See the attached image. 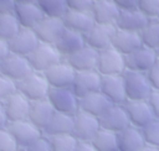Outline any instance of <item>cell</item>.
Instances as JSON below:
<instances>
[{
  "instance_id": "1",
  "label": "cell",
  "mask_w": 159,
  "mask_h": 151,
  "mask_svg": "<svg viewBox=\"0 0 159 151\" xmlns=\"http://www.w3.org/2000/svg\"><path fill=\"white\" fill-rule=\"evenodd\" d=\"M123 80L127 100H147L153 90L145 73L125 71Z\"/></svg>"
},
{
  "instance_id": "2",
  "label": "cell",
  "mask_w": 159,
  "mask_h": 151,
  "mask_svg": "<svg viewBox=\"0 0 159 151\" xmlns=\"http://www.w3.org/2000/svg\"><path fill=\"white\" fill-rule=\"evenodd\" d=\"M50 84L43 73L32 72L29 77L17 83V90L24 94L30 101L46 99L50 92Z\"/></svg>"
},
{
  "instance_id": "3",
  "label": "cell",
  "mask_w": 159,
  "mask_h": 151,
  "mask_svg": "<svg viewBox=\"0 0 159 151\" xmlns=\"http://www.w3.org/2000/svg\"><path fill=\"white\" fill-rule=\"evenodd\" d=\"M47 100L58 113L75 115L80 110V99L72 88H50Z\"/></svg>"
},
{
  "instance_id": "4",
  "label": "cell",
  "mask_w": 159,
  "mask_h": 151,
  "mask_svg": "<svg viewBox=\"0 0 159 151\" xmlns=\"http://www.w3.org/2000/svg\"><path fill=\"white\" fill-rule=\"evenodd\" d=\"M34 72V68L27 57L10 53L4 61L0 62V73L19 83Z\"/></svg>"
},
{
  "instance_id": "5",
  "label": "cell",
  "mask_w": 159,
  "mask_h": 151,
  "mask_svg": "<svg viewBox=\"0 0 159 151\" xmlns=\"http://www.w3.org/2000/svg\"><path fill=\"white\" fill-rule=\"evenodd\" d=\"M97 72L101 76H122L125 72V56L113 47L99 51Z\"/></svg>"
},
{
  "instance_id": "6",
  "label": "cell",
  "mask_w": 159,
  "mask_h": 151,
  "mask_svg": "<svg viewBox=\"0 0 159 151\" xmlns=\"http://www.w3.org/2000/svg\"><path fill=\"white\" fill-rule=\"evenodd\" d=\"M6 127L16 140L20 149H27L32 142H35L43 135V131L35 124H32L29 119L10 121L7 123Z\"/></svg>"
},
{
  "instance_id": "7",
  "label": "cell",
  "mask_w": 159,
  "mask_h": 151,
  "mask_svg": "<svg viewBox=\"0 0 159 151\" xmlns=\"http://www.w3.org/2000/svg\"><path fill=\"white\" fill-rule=\"evenodd\" d=\"M27 58H29L34 71L40 72V73H43L50 67H52L53 64H56L63 59V57L60 54V52L57 51L55 45L42 43V42H40V45L36 47V50Z\"/></svg>"
},
{
  "instance_id": "8",
  "label": "cell",
  "mask_w": 159,
  "mask_h": 151,
  "mask_svg": "<svg viewBox=\"0 0 159 151\" xmlns=\"http://www.w3.org/2000/svg\"><path fill=\"white\" fill-rule=\"evenodd\" d=\"M43 76L51 88H72L76 71L70 66L66 59H62L61 62L53 64L47 71H45Z\"/></svg>"
},
{
  "instance_id": "9",
  "label": "cell",
  "mask_w": 159,
  "mask_h": 151,
  "mask_svg": "<svg viewBox=\"0 0 159 151\" xmlns=\"http://www.w3.org/2000/svg\"><path fill=\"white\" fill-rule=\"evenodd\" d=\"M101 124L99 119L87 114L82 110H78L75 114V125H73V135L78 141L91 142L96 134L99 131Z\"/></svg>"
},
{
  "instance_id": "10",
  "label": "cell",
  "mask_w": 159,
  "mask_h": 151,
  "mask_svg": "<svg viewBox=\"0 0 159 151\" xmlns=\"http://www.w3.org/2000/svg\"><path fill=\"white\" fill-rule=\"evenodd\" d=\"M158 59L157 51L142 46L130 54L125 56V71L147 73Z\"/></svg>"
},
{
  "instance_id": "11",
  "label": "cell",
  "mask_w": 159,
  "mask_h": 151,
  "mask_svg": "<svg viewBox=\"0 0 159 151\" xmlns=\"http://www.w3.org/2000/svg\"><path fill=\"white\" fill-rule=\"evenodd\" d=\"M116 30H117L116 25L94 24V26L84 35L86 45L94 48L98 52L109 48L112 47V40Z\"/></svg>"
},
{
  "instance_id": "12",
  "label": "cell",
  "mask_w": 159,
  "mask_h": 151,
  "mask_svg": "<svg viewBox=\"0 0 159 151\" xmlns=\"http://www.w3.org/2000/svg\"><path fill=\"white\" fill-rule=\"evenodd\" d=\"M101 80H102V76L96 69L76 72V77L72 84V90L78 97V99H81L88 94L99 92Z\"/></svg>"
},
{
  "instance_id": "13",
  "label": "cell",
  "mask_w": 159,
  "mask_h": 151,
  "mask_svg": "<svg viewBox=\"0 0 159 151\" xmlns=\"http://www.w3.org/2000/svg\"><path fill=\"white\" fill-rule=\"evenodd\" d=\"M99 124L102 129L113 131L116 134L130 126V121L124 105H118V104H113L99 118Z\"/></svg>"
},
{
  "instance_id": "14",
  "label": "cell",
  "mask_w": 159,
  "mask_h": 151,
  "mask_svg": "<svg viewBox=\"0 0 159 151\" xmlns=\"http://www.w3.org/2000/svg\"><path fill=\"white\" fill-rule=\"evenodd\" d=\"M123 105L132 126L142 129L155 119L148 100H127Z\"/></svg>"
},
{
  "instance_id": "15",
  "label": "cell",
  "mask_w": 159,
  "mask_h": 151,
  "mask_svg": "<svg viewBox=\"0 0 159 151\" xmlns=\"http://www.w3.org/2000/svg\"><path fill=\"white\" fill-rule=\"evenodd\" d=\"M65 28L66 27H65L62 19L45 16L40 21V24L34 28V31H35L36 36L39 37L40 42L55 45L58 41V38L61 37Z\"/></svg>"
},
{
  "instance_id": "16",
  "label": "cell",
  "mask_w": 159,
  "mask_h": 151,
  "mask_svg": "<svg viewBox=\"0 0 159 151\" xmlns=\"http://www.w3.org/2000/svg\"><path fill=\"white\" fill-rule=\"evenodd\" d=\"M10 45V51L11 53L29 57L36 47L40 45V40L36 36L35 31L31 28H22L17 32V35L9 41Z\"/></svg>"
},
{
  "instance_id": "17",
  "label": "cell",
  "mask_w": 159,
  "mask_h": 151,
  "mask_svg": "<svg viewBox=\"0 0 159 151\" xmlns=\"http://www.w3.org/2000/svg\"><path fill=\"white\" fill-rule=\"evenodd\" d=\"M4 106L9 123L29 118L31 101L17 90L4 100Z\"/></svg>"
},
{
  "instance_id": "18",
  "label": "cell",
  "mask_w": 159,
  "mask_h": 151,
  "mask_svg": "<svg viewBox=\"0 0 159 151\" xmlns=\"http://www.w3.org/2000/svg\"><path fill=\"white\" fill-rule=\"evenodd\" d=\"M101 92L111 100L112 104L123 105L127 101L123 74L122 76H102Z\"/></svg>"
},
{
  "instance_id": "19",
  "label": "cell",
  "mask_w": 159,
  "mask_h": 151,
  "mask_svg": "<svg viewBox=\"0 0 159 151\" xmlns=\"http://www.w3.org/2000/svg\"><path fill=\"white\" fill-rule=\"evenodd\" d=\"M149 21L150 20L143 12H140L138 9H135V10H120L119 16H118L117 22H116V27L119 30L140 33L147 27Z\"/></svg>"
},
{
  "instance_id": "20",
  "label": "cell",
  "mask_w": 159,
  "mask_h": 151,
  "mask_svg": "<svg viewBox=\"0 0 159 151\" xmlns=\"http://www.w3.org/2000/svg\"><path fill=\"white\" fill-rule=\"evenodd\" d=\"M98 56L99 52L89 46H84L78 52L73 53L72 56L67 57L66 61L70 63V66L76 72H83V71H97V63H98Z\"/></svg>"
},
{
  "instance_id": "21",
  "label": "cell",
  "mask_w": 159,
  "mask_h": 151,
  "mask_svg": "<svg viewBox=\"0 0 159 151\" xmlns=\"http://www.w3.org/2000/svg\"><path fill=\"white\" fill-rule=\"evenodd\" d=\"M14 14L22 28H31V30H34L45 17L43 12L41 11V9L36 2L16 4Z\"/></svg>"
},
{
  "instance_id": "22",
  "label": "cell",
  "mask_w": 159,
  "mask_h": 151,
  "mask_svg": "<svg viewBox=\"0 0 159 151\" xmlns=\"http://www.w3.org/2000/svg\"><path fill=\"white\" fill-rule=\"evenodd\" d=\"M120 10L112 0L93 1L91 15L96 24L99 25H116Z\"/></svg>"
},
{
  "instance_id": "23",
  "label": "cell",
  "mask_w": 159,
  "mask_h": 151,
  "mask_svg": "<svg viewBox=\"0 0 159 151\" xmlns=\"http://www.w3.org/2000/svg\"><path fill=\"white\" fill-rule=\"evenodd\" d=\"M84 46H86L84 35L75 32V31H71L68 28H65V31L62 32L61 37L55 43V47L57 48L60 54L63 57V59H66L67 57H70L73 53L78 52Z\"/></svg>"
},
{
  "instance_id": "24",
  "label": "cell",
  "mask_w": 159,
  "mask_h": 151,
  "mask_svg": "<svg viewBox=\"0 0 159 151\" xmlns=\"http://www.w3.org/2000/svg\"><path fill=\"white\" fill-rule=\"evenodd\" d=\"M143 46L140 33L137 32H130V31H124L117 28L113 40H112V47L116 48L118 52H120L123 56H128L135 50L140 48Z\"/></svg>"
},
{
  "instance_id": "25",
  "label": "cell",
  "mask_w": 159,
  "mask_h": 151,
  "mask_svg": "<svg viewBox=\"0 0 159 151\" xmlns=\"http://www.w3.org/2000/svg\"><path fill=\"white\" fill-rule=\"evenodd\" d=\"M113 104L111 100L99 90L92 94H88L80 99V110L91 114L96 118H101Z\"/></svg>"
},
{
  "instance_id": "26",
  "label": "cell",
  "mask_w": 159,
  "mask_h": 151,
  "mask_svg": "<svg viewBox=\"0 0 159 151\" xmlns=\"http://www.w3.org/2000/svg\"><path fill=\"white\" fill-rule=\"evenodd\" d=\"M62 21L65 24V27L86 35L93 26H94V20L91 15V11H72L68 10L66 15L62 17Z\"/></svg>"
},
{
  "instance_id": "27",
  "label": "cell",
  "mask_w": 159,
  "mask_h": 151,
  "mask_svg": "<svg viewBox=\"0 0 159 151\" xmlns=\"http://www.w3.org/2000/svg\"><path fill=\"white\" fill-rule=\"evenodd\" d=\"M53 114H55V109L52 108V105L50 104V101L46 98L42 100L31 101L30 113H29L27 119L43 131L47 127V125L50 124Z\"/></svg>"
},
{
  "instance_id": "28",
  "label": "cell",
  "mask_w": 159,
  "mask_h": 151,
  "mask_svg": "<svg viewBox=\"0 0 159 151\" xmlns=\"http://www.w3.org/2000/svg\"><path fill=\"white\" fill-rule=\"evenodd\" d=\"M145 145L142 130L135 126H128L118 132V151H140Z\"/></svg>"
},
{
  "instance_id": "29",
  "label": "cell",
  "mask_w": 159,
  "mask_h": 151,
  "mask_svg": "<svg viewBox=\"0 0 159 151\" xmlns=\"http://www.w3.org/2000/svg\"><path fill=\"white\" fill-rule=\"evenodd\" d=\"M73 125H75V115L55 111L50 124L43 130V135L52 136V135L72 134L73 132Z\"/></svg>"
},
{
  "instance_id": "30",
  "label": "cell",
  "mask_w": 159,
  "mask_h": 151,
  "mask_svg": "<svg viewBox=\"0 0 159 151\" xmlns=\"http://www.w3.org/2000/svg\"><path fill=\"white\" fill-rule=\"evenodd\" d=\"M91 144L97 151H118V134L101 127Z\"/></svg>"
},
{
  "instance_id": "31",
  "label": "cell",
  "mask_w": 159,
  "mask_h": 151,
  "mask_svg": "<svg viewBox=\"0 0 159 151\" xmlns=\"http://www.w3.org/2000/svg\"><path fill=\"white\" fill-rule=\"evenodd\" d=\"M36 4L47 17L62 19L68 11L66 0H37Z\"/></svg>"
},
{
  "instance_id": "32",
  "label": "cell",
  "mask_w": 159,
  "mask_h": 151,
  "mask_svg": "<svg viewBox=\"0 0 159 151\" xmlns=\"http://www.w3.org/2000/svg\"><path fill=\"white\" fill-rule=\"evenodd\" d=\"M20 30L21 26L14 12L0 15V38L10 41L17 35Z\"/></svg>"
},
{
  "instance_id": "33",
  "label": "cell",
  "mask_w": 159,
  "mask_h": 151,
  "mask_svg": "<svg viewBox=\"0 0 159 151\" xmlns=\"http://www.w3.org/2000/svg\"><path fill=\"white\" fill-rule=\"evenodd\" d=\"M52 147V151H76L78 140L73 134H62L47 136Z\"/></svg>"
},
{
  "instance_id": "34",
  "label": "cell",
  "mask_w": 159,
  "mask_h": 151,
  "mask_svg": "<svg viewBox=\"0 0 159 151\" xmlns=\"http://www.w3.org/2000/svg\"><path fill=\"white\" fill-rule=\"evenodd\" d=\"M143 46L154 51L159 50V20H150L147 27L140 32Z\"/></svg>"
},
{
  "instance_id": "35",
  "label": "cell",
  "mask_w": 159,
  "mask_h": 151,
  "mask_svg": "<svg viewBox=\"0 0 159 151\" xmlns=\"http://www.w3.org/2000/svg\"><path fill=\"white\" fill-rule=\"evenodd\" d=\"M140 130H142V134H143V137L147 145L159 147V119L152 120L149 124H147Z\"/></svg>"
},
{
  "instance_id": "36",
  "label": "cell",
  "mask_w": 159,
  "mask_h": 151,
  "mask_svg": "<svg viewBox=\"0 0 159 151\" xmlns=\"http://www.w3.org/2000/svg\"><path fill=\"white\" fill-rule=\"evenodd\" d=\"M138 10L149 20L159 17V0H139Z\"/></svg>"
},
{
  "instance_id": "37",
  "label": "cell",
  "mask_w": 159,
  "mask_h": 151,
  "mask_svg": "<svg viewBox=\"0 0 159 151\" xmlns=\"http://www.w3.org/2000/svg\"><path fill=\"white\" fill-rule=\"evenodd\" d=\"M19 149L20 147L9 129L6 126L0 127V151H17Z\"/></svg>"
},
{
  "instance_id": "38",
  "label": "cell",
  "mask_w": 159,
  "mask_h": 151,
  "mask_svg": "<svg viewBox=\"0 0 159 151\" xmlns=\"http://www.w3.org/2000/svg\"><path fill=\"white\" fill-rule=\"evenodd\" d=\"M17 92V83L0 73V100H5Z\"/></svg>"
},
{
  "instance_id": "39",
  "label": "cell",
  "mask_w": 159,
  "mask_h": 151,
  "mask_svg": "<svg viewBox=\"0 0 159 151\" xmlns=\"http://www.w3.org/2000/svg\"><path fill=\"white\" fill-rule=\"evenodd\" d=\"M66 4L72 11H91L93 0H66Z\"/></svg>"
},
{
  "instance_id": "40",
  "label": "cell",
  "mask_w": 159,
  "mask_h": 151,
  "mask_svg": "<svg viewBox=\"0 0 159 151\" xmlns=\"http://www.w3.org/2000/svg\"><path fill=\"white\" fill-rule=\"evenodd\" d=\"M25 150L26 151H52V147H51L48 137L46 135H42L40 139H37Z\"/></svg>"
},
{
  "instance_id": "41",
  "label": "cell",
  "mask_w": 159,
  "mask_h": 151,
  "mask_svg": "<svg viewBox=\"0 0 159 151\" xmlns=\"http://www.w3.org/2000/svg\"><path fill=\"white\" fill-rule=\"evenodd\" d=\"M145 74H147V78L152 88L155 90H159V58L155 61V63L152 66V68Z\"/></svg>"
},
{
  "instance_id": "42",
  "label": "cell",
  "mask_w": 159,
  "mask_h": 151,
  "mask_svg": "<svg viewBox=\"0 0 159 151\" xmlns=\"http://www.w3.org/2000/svg\"><path fill=\"white\" fill-rule=\"evenodd\" d=\"M147 100L152 108V111H153L155 119H159V90L153 89Z\"/></svg>"
},
{
  "instance_id": "43",
  "label": "cell",
  "mask_w": 159,
  "mask_h": 151,
  "mask_svg": "<svg viewBox=\"0 0 159 151\" xmlns=\"http://www.w3.org/2000/svg\"><path fill=\"white\" fill-rule=\"evenodd\" d=\"M119 10H135L138 9L139 0H112Z\"/></svg>"
},
{
  "instance_id": "44",
  "label": "cell",
  "mask_w": 159,
  "mask_h": 151,
  "mask_svg": "<svg viewBox=\"0 0 159 151\" xmlns=\"http://www.w3.org/2000/svg\"><path fill=\"white\" fill-rule=\"evenodd\" d=\"M15 6H16L15 0H0V15L14 12Z\"/></svg>"
},
{
  "instance_id": "45",
  "label": "cell",
  "mask_w": 159,
  "mask_h": 151,
  "mask_svg": "<svg viewBox=\"0 0 159 151\" xmlns=\"http://www.w3.org/2000/svg\"><path fill=\"white\" fill-rule=\"evenodd\" d=\"M10 53H11V51H10L9 41L0 38V62H1V61H4V59H5Z\"/></svg>"
},
{
  "instance_id": "46",
  "label": "cell",
  "mask_w": 159,
  "mask_h": 151,
  "mask_svg": "<svg viewBox=\"0 0 159 151\" xmlns=\"http://www.w3.org/2000/svg\"><path fill=\"white\" fill-rule=\"evenodd\" d=\"M9 120L5 113V106H4V100H0V127H5L7 125Z\"/></svg>"
},
{
  "instance_id": "47",
  "label": "cell",
  "mask_w": 159,
  "mask_h": 151,
  "mask_svg": "<svg viewBox=\"0 0 159 151\" xmlns=\"http://www.w3.org/2000/svg\"><path fill=\"white\" fill-rule=\"evenodd\" d=\"M76 151H97L91 142H83V141H80L78 142V146L76 149Z\"/></svg>"
},
{
  "instance_id": "48",
  "label": "cell",
  "mask_w": 159,
  "mask_h": 151,
  "mask_svg": "<svg viewBox=\"0 0 159 151\" xmlns=\"http://www.w3.org/2000/svg\"><path fill=\"white\" fill-rule=\"evenodd\" d=\"M140 151H159V147H157V146H152V145H144L142 149H140Z\"/></svg>"
},
{
  "instance_id": "49",
  "label": "cell",
  "mask_w": 159,
  "mask_h": 151,
  "mask_svg": "<svg viewBox=\"0 0 159 151\" xmlns=\"http://www.w3.org/2000/svg\"><path fill=\"white\" fill-rule=\"evenodd\" d=\"M37 0H15L16 4H26V2H36Z\"/></svg>"
},
{
  "instance_id": "50",
  "label": "cell",
  "mask_w": 159,
  "mask_h": 151,
  "mask_svg": "<svg viewBox=\"0 0 159 151\" xmlns=\"http://www.w3.org/2000/svg\"><path fill=\"white\" fill-rule=\"evenodd\" d=\"M17 151H26V150H25V149H19Z\"/></svg>"
},
{
  "instance_id": "51",
  "label": "cell",
  "mask_w": 159,
  "mask_h": 151,
  "mask_svg": "<svg viewBox=\"0 0 159 151\" xmlns=\"http://www.w3.org/2000/svg\"><path fill=\"white\" fill-rule=\"evenodd\" d=\"M157 54H158V58H159V50H157Z\"/></svg>"
},
{
  "instance_id": "52",
  "label": "cell",
  "mask_w": 159,
  "mask_h": 151,
  "mask_svg": "<svg viewBox=\"0 0 159 151\" xmlns=\"http://www.w3.org/2000/svg\"><path fill=\"white\" fill-rule=\"evenodd\" d=\"M93 1H98V0H93Z\"/></svg>"
},
{
  "instance_id": "53",
  "label": "cell",
  "mask_w": 159,
  "mask_h": 151,
  "mask_svg": "<svg viewBox=\"0 0 159 151\" xmlns=\"http://www.w3.org/2000/svg\"><path fill=\"white\" fill-rule=\"evenodd\" d=\"M158 20H159V17H158Z\"/></svg>"
}]
</instances>
